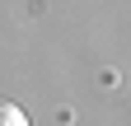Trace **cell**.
<instances>
[{
    "label": "cell",
    "instance_id": "obj_1",
    "mask_svg": "<svg viewBox=\"0 0 131 126\" xmlns=\"http://www.w3.org/2000/svg\"><path fill=\"white\" fill-rule=\"evenodd\" d=\"M0 126H28V112L14 103H0Z\"/></svg>",
    "mask_w": 131,
    "mask_h": 126
}]
</instances>
